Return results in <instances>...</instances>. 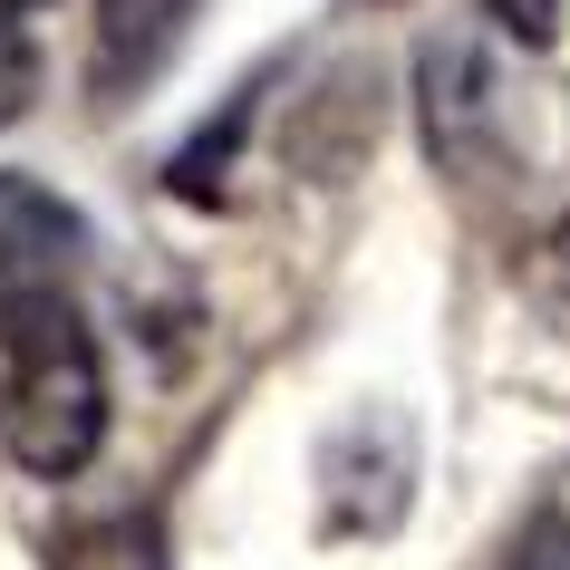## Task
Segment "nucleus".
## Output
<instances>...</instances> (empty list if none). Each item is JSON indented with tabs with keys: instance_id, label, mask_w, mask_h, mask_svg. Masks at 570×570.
<instances>
[{
	"instance_id": "obj_4",
	"label": "nucleus",
	"mask_w": 570,
	"mask_h": 570,
	"mask_svg": "<svg viewBox=\"0 0 570 570\" xmlns=\"http://www.w3.org/2000/svg\"><path fill=\"white\" fill-rule=\"evenodd\" d=\"M78 252H88L78 204H68V194H49L39 175H10V165H0V330H10L30 301L68 291Z\"/></svg>"
},
{
	"instance_id": "obj_9",
	"label": "nucleus",
	"mask_w": 570,
	"mask_h": 570,
	"mask_svg": "<svg viewBox=\"0 0 570 570\" xmlns=\"http://www.w3.org/2000/svg\"><path fill=\"white\" fill-rule=\"evenodd\" d=\"M503 570H570V512L541 503L532 522H522V541L503 551Z\"/></svg>"
},
{
	"instance_id": "obj_2",
	"label": "nucleus",
	"mask_w": 570,
	"mask_h": 570,
	"mask_svg": "<svg viewBox=\"0 0 570 570\" xmlns=\"http://www.w3.org/2000/svg\"><path fill=\"white\" fill-rule=\"evenodd\" d=\"M416 503V425L396 406H358L320 445V532L330 541H387Z\"/></svg>"
},
{
	"instance_id": "obj_3",
	"label": "nucleus",
	"mask_w": 570,
	"mask_h": 570,
	"mask_svg": "<svg viewBox=\"0 0 570 570\" xmlns=\"http://www.w3.org/2000/svg\"><path fill=\"white\" fill-rule=\"evenodd\" d=\"M416 107H425V155L435 175L483 184L503 165V78H493V49L464 30H435L416 49Z\"/></svg>"
},
{
	"instance_id": "obj_5",
	"label": "nucleus",
	"mask_w": 570,
	"mask_h": 570,
	"mask_svg": "<svg viewBox=\"0 0 570 570\" xmlns=\"http://www.w3.org/2000/svg\"><path fill=\"white\" fill-rule=\"evenodd\" d=\"M377 126H387L377 59H330V68H320V88L281 117V165H301V175L338 184V175H358V165H367Z\"/></svg>"
},
{
	"instance_id": "obj_8",
	"label": "nucleus",
	"mask_w": 570,
	"mask_h": 570,
	"mask_svg": "<svg viewBox=\"0 0 570 570\" xmlns=\"http://www.w3.org/2000/svg\"><path fill=\"white\" fill-rule=\"evenodd\" d=\"M39 107V39L20 20H0V126H20Z\"/></svg>"
},
{
	"instance_id": "obj_7",
	"label": "nucleus",
	"mask_w": 570,
	"mask_h": 570,
	"mask_svg": "<svg viewBox=\"0 0 570 570\" xmlns=\"http://www.w3.org/2000/svg\"><path fill=\"white\" fill-rule=\"evenodd\" d=\"M49 570H175V541L155 512H88L49 532Z\"/></svg>"
},
{
	"instance_id": "obj_10",
	"label": "nucleus",
	"mask_w": 570,
	"mask_h": 570,
	"mask_svg": "<svg viewBox=\"0 0 570 570\" xmlns=\"http://www.w3.org/2000/svg\"><path fill=\"white\" fill-rule=\"evenodd\" d=\"M493 20H503V39H522V49H551L561 39V0H483Z\"/></svg>"
},
{
	"instance_id": "obj_1",
	"label": "nucleus",
	"mask_w": 570,
	"mask_h": 570,
	"mask_svg": "<svg viewBox=\"0 0 570 570\" xmlns=\"http://www.w3.org/2000/svg\"><path fill=\"white\" fill-rule=\"evenodd\" d=\"M107 358H97V330L78 320L68 291L30 301L10 330H0V454L39 483L88 474L97 445H107Z\"/></svg>"
},
{
	"instance_id": "obj_6",
	"label": "nucleus",
	"mask_w": 570,
	"mask_h": 570,
	"mask_svg": "<svg viewBox=\"0 0 570 570\" xmlns=\"http://www.w3.org/2000/svg\"><path fill=\"white\" fill-rule=\"evenodd\" d=\"M184 20H194V0H97V59H88V88L107 107L146 88L155 68L184 49Z\"/></svg>"
},
{
	"instance_id": "obj_11",
	"label": "nucleus",
	"mask_w": 570,
	"mask_h": 570,
	"mask_svg": "<svg viewBox=\"0 0 570 570\" xmlns=\"http://www.w3.org/2000/svg\"><path fill=\"white\" fill-rule=\"evenodd\" d=\"M30 10H39V0H0V20H30Z\"/></svg>"
}]
</instances>
